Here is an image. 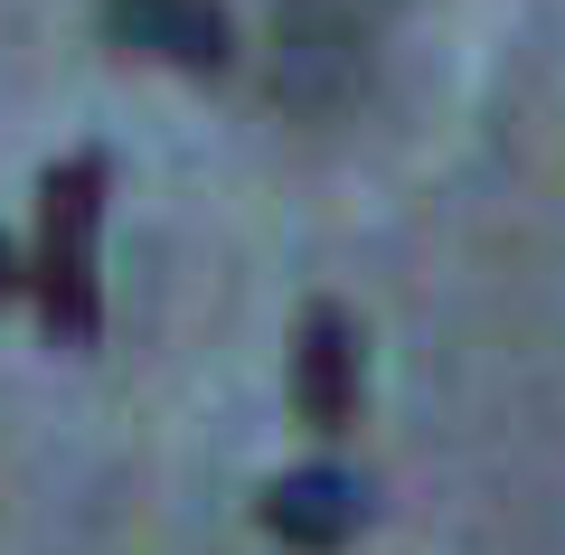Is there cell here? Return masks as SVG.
<instances>
[{
	"label": "cell",
	"instance_id": "cell-1",
	"mask_svg": "<svg viewBox=\"0 0 565 555\" xmlns=\"http://www.w3.org/2000/svg\"><path fill=\"white\" fill-rule=\"evenodd\" d=\"M104 199H114V160L66 151L39 179V245H29V301H39L57 349L104 339Z\"/></svg>",
	"mask_w": 565,
	"mask_h": 555
},
{
	"label": "cell",
	"instance_id": "cell-2",
	"mask_svg": "<svg viewBox=\"0 0 565 555\" xmlns=\"http://www.w3.org/2000/svg\"><path fill=\"white\" fill-rule=\"evenodd\" d=\"M95 29H104V47L161 57L180 76H217L236 57V20H226L217 0H95Z\"/></svg>",
	"mask_w": 565,
	"mask_h": 555
},
{
	"label": "cell",
	"instance_id": "cell-3",
	"mask_svg": "<svg viewBox=\"0 0 565 555\" xmlns=\"http://www.w3.org/2000/svg\"><path fill=\"white\" fill-rule=\"evenodd\" d=\"M255 527L292 555H340L349 536L367 527V480L340 471V461H311V471H282L274 490L255 499Z\"/></svg>",
	"mask_w": 565,
	"mask_h": 555
},
{
	"label": "cell",
	"instance_id": "cell-4",
	"mask_svg": "<svg viewBox=\"0 0 565 555\" xmlns=\"http://www.w3.org/2000/svg\"><path fill=\"white\" fill-rule=\"evenodd\" d=\"M359 386H367V357H359V320L340 301H311L302 339H292V405L321 442H340L359 424Z\"/></svg>",
	"mask_w": 565,
	"mask_h": 555
},
{
	"label": "cell",
	"instance_id": "cell-5",
	"mask_svg": "<svg viewBox=\"0 0 565 555\" xmlns=\"http://www.w3.org/2000/svg\"><path fill=\"white\" fill-rule=\"evenodd\" d=\"M20 292H29V255L0 236V301H20Z\"/></svg>",
	"mask_w": 565,
	"mask_h": 555
}]
</instances>
